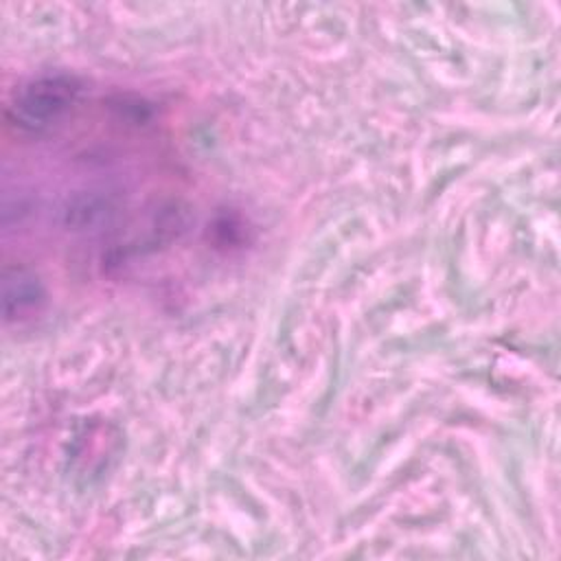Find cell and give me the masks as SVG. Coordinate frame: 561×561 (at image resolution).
Masks as SVG:
<instances>
[{"mask_svg":"<svg viewBox=\"0 0 561 561\" xmlns=\"http://www.w3.org/2000/svg\"><path fill=\"white\" fill-rule=\"evenodd\" d=\"M44 300V287L33 272L18 267L15 272L7 267L4 272V311L7 318L28 316L37 311V305Z\"/></svg>","mask_w":561,"mask_h":561,"instance_id":"1","label":"cell"}]
</instances>
